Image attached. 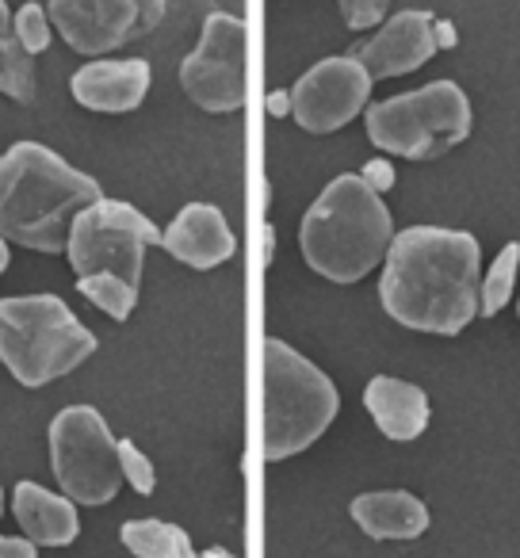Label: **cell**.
<instances>
[{
	"instance_id": "6da1fadb",
	"label": "cell",
	"mask_w": 520,
	"mask_h": 558,
	"mask_svg": "<svg viewBox=\"0 0 520 558\" xmlns=\"http://www.w3.org/2000/svg\"><path fill=\"white\" fill-rule=\"evenodd\" d=\"M482 248L474 233L410 226L395 233L383 260L379 303L413 333L456 337L479 318Z\"/></svg>"
},
{
	"instance_id": "4dcf8cb0",
	"label": "cell",
	"mask_w": 520,
	"mask_h": 558,
	"mask_svg": "<svg viewBox=\"0 0 520 558\" xmlns=\"http://www.w3.org/2000/svg\"><path fill=\"white\" fill-rule=\"evenodd\" d=\"M0 517H4V494H0Z\"/></svg>"
},
{
	"instance_id": "484cf974",
	"label": "cell",
	"mask_w": 520,
	"mask_h": 558,
	"mask_svg": "<svg viewBox=\"0 0 520 558\" xmlns=\"http://www.w3.org/2000/svg\"><path fill=\"white\" fill-rule=\"evenodd\" d=\"M9 39H12V12H9V4L0 0V73H4V54H9Z\"/></svg>"
},
{
	"instance_id": "52a82bcc",
	"label": "cell",
	"mask_w": 520,
	"mask_h": 558,
	"mask_svg": "<svg viewBox=\"0 0 520 558\" xmlns=\"http://www.w3.org/2000/svg\"><path fill=\"white\" fill-rule=\"evenodd\" d=\"M50 466L73 505H108L119 494V440L100 410L65 405L50 421Z\"/></svg>"
},
{
	"instance_id": "8992f818",
	"label": "cell",
	"mask_w": 520,
	"mask_h": 558,
	"mask_svg": "<svg viewBox=\"0 0 520 558\" xmlns=\"http://www.w3.org/2000/svg\"><path fill=\"white\" fill-rule=\"evenodd\" d=\"M367 138L387 157L433 161L471 134V100L456 81H433L418 93L379 100L364 111Z\"/></svg>"
},
{
	"instance_id": "f1b7e54d",
	"label": "cell",
	"mask_w": 520,
	"mask_h": 558,
	"mask_svg": "<svg viewBox=\"0 0 520 558\" xmlns=\"http://www.w3.org/2000/svg\"><path fill=\"white\" fill-rule=\"evenodd\" d=\"M9 264H12V253H9V241L0 238V276L9 271Z\"/></svg>"
},
{
	"instance_id": "8fae6325",
	"label": "cell",
	"mask_w": 520,
	"mask_h": 558,
	"mask_svg": "<svg viewBox=\"0 0 520 558\" xmlns=\"http://www.w3.org/2000/svg\"><path fill=\"white\" fill-rule=\"evenodd\" d=\"M372 85L375 81L352 54L322 58L288 88L291 119L311 134H334L367 111Z\"/></svg>"
},
{
	"instance_id": "d4e9b609",
	"label": "cell",
	"mask_w": 520,
	"mask_h": 558,
	"mask_svg": "<svg viewBox=\"0 0 520 558\" xmlns=\"http://www.w3.org/2000/svg\"><path fill=\"white\" fill-rule=\"evenodd\" d=\"M0 558H39V547L24 535H0Z\"/></svg>"
},
{
	"instance_id": "cb8c5ba5",
	"label": "cell",
	"mask_w": 520,
	"mask_h": 558,
	"mask_svg": "<svg viewBox=\"0 0 520 558\" xmlns=\"http://www.w3.org/2000/svg\"><path fill=\"white\" fill-rule=\"evenodd\" d=\"M360 180H364L375 195H383V192H390V187H395V169H390L387 157H372V161L360 169Z\"/></svg>"
},
{
	"instance_id": "30bf717a",
	"label": "cell",
	"mask_w": 520,
	"mask_h": 558,
	"mask_svg": "<svg viewBox=\"0 0 520 558\" xmlns=\"http://www.w3.org/2000/svg\"><path fill=\"white\" fill-rule=\"evenodd\" d=\"M47 16L65 47L100 58L154 32L165 20V0H50Z\"/></svg>"
},
{
	"instance_id": "3957f363",
	"label": "cell",
	"mask_w": 520,
	"mask_h": 558,
	"mask_svg": "<svg viewBox=\"0 0 520 558\" xmlns=\"http://www.w3.org/2000/svg\"><path fill=\"white\" fill-rule=\"evenodd\" d=\"M390 241L395 222L387 203L360 180V172L329 180L299 226L303 260L329 283H360L387 260Z\"/></svg>"
},
{
	"instance_id": "277c9868",
	"label": "cell",
	"mask_w": 520,
	"mask_h": 558,
	"mask_svg": "<svg viewBox=\"0 0 520 558\" xmlns=\"http://www.w3.org/2000/svg\"><path fill=\"white\" fill-rule=\"evenodd\" d=\"M341 410L334 379L291 344L268 337L261 344V451L280 463L322 440Z\"/></svg>"
},
{
	"instance_id": "d6986e66",
	"label": "cell",
	"mask_w": 520,
	"mask_h": 558,
	"mask_svg": "<svg viewBox=\"0 0 520 558\" xmlns=\"http://www.w3.org/2000/svg\"><path fill=\"white\" fill-rule=\"evenodd\" d=\"M77 291L96 306L104 311L111 322H126L138 306V288L126 283V279L111 276V271H96V276H77Z\"/></svg>"
},
{
	"instance_id": "83f0119b",
	"label": "cell",
	"mask_w": 520,
	"mask_h": 558,
	"mask_svg": "<svg viewBox=\"0 0 520 558\" xmlns=\"http://www.w3.org/2000/svg\"><path fill=\"white\" fill-rule=\"evenodd\" d=\"M436 47H456V27L436 20Z\"/></svg>"
},
{
	"instance_id": "9a60e30c",
	"label": "cell",
	"mask_w": 520,
	"mask_h": 558,
	"mask_svg": "<svg viewBox=\"0 0 520 558\" xmlns=\"http://www.w3.org/2000/svg\"><path fill=\"white\" fill-rule=\"evenodd\" d=\"M12 512H16V524L24 532V539H32L35 547H70L81 532L77 505L65 494L39 486V482H16V489H12Z\"/></svg>"
},
{
	"instance_id": "7c38bea8",
	"label": "cell",
	"mask_w": 520,
	"mask_h": 558,
	"mask_svg": "<svg viewBox=\"0 0 520 558\" xmlns=\"http://www.w3.org/2000/svg\"><path fill=\"white\" fill-rule=\"evenodd\" d=\"M436 20L428 12L406 9L395 12L390 20H383L379 32L356 50V62L367 70L372 81L387 77H406V73L421 70L428 58L436 54Z\"/></svg>"
},
{
	"instance_id": "603a6c76",
	"label": "cell",
	"mask_w": 520,
	"mask_h": 558,
	"mask_svg": "<svg viewBox=\"0 0 520 558\" xmlns=\"http://www.w3.org/2000/svg\"><path fill=\"white\" fill-rule=\"evenodd\" d=\"M337 9H341L344 24L352 32H372V27H379L387 20L390 0H337Z\"/></svg>"
},
{
	"instance_id": "5bb4252c",
	"label": "cell",
	"mask_w": 520,
	"mask_h": 558,
	"mask_svg": "<svg viewBox=\"0 0 520 558\" xmlns=\"http://www.w3.org/2000/svg\"><path fill=\"white\" fill-rule=\"evenodd\" d=\"M161 248L172 260L188 264L195 271H207L230 260L233 248H238V238H233L230 222H226V215L215 203H188L165 226Z\"/></svg>"
},
{
	"instance_id": "e0dca14e",
	"label": "cell",
	"mask_w": 520,
	"mask_h": 558,
	"mask_svg": "<svg viewBox=\"0 0 520 558\" xmlns=\"http://www.w3.org/2000/svg\"><path fill=\"white\" fill-rule=\"evenodd\" d=\"M352 520L372 539H418L428 532V509L410 489H372L352 497Z\"/></svg>"
},
{
	"instance_id": "9c48e42d",
	"label": "cell",
	"mask_w": 520,
	"mask_h": 558,
	"mask_svg": "<svg viewBox=\"0 0 520 558\" xmlns=\"http://www.w3.org/2000/svg\"><path fill=\"white\" fill-rule=\"evenodd\" d=\"M180 88L195 108L210 116H230L245 108L249 96V32L245 20L230 12H210L203 20L199 43L180 62Z\"/></svg>"
},
{
	"instance_id": "ba28073f",
	"label": "cell",
	"mask_w": 520,
	"mask_h": 558,
	"mask_svg": "<svg viewBox=\"0 0 520 558\" xmlns=\"http://www.w3.org/2000/svg\"><path fill=\"white\" fill-rule=\"evenodd\" d=\"M149 245H161V230H157L138 207L104 195V199L88 203V207L73 218L65 256H70L77 276L111 271V276L126 279V283L138 288L142 260H146Z\"/></svg>"
},
{
	"instance_id": "2e32d148",
	"label": "cell",
	"mask_w": 520,
	"mask_h": 558,
	"mask_svg": "<svg viewBox=\"0 0 520 558\" xmlns=\"http://www.w3.org/2000/svg\"><path fill=\"white\" fill-rule=\"evenodd\" d=\"M364 410L372 413L375 428H379L387 440L410 444L418 440L428 428V395L418 383L395 379V375H375L364 387Z\"/></svg>"
},
{
	"instance_id": "f546056e",
	"label": "cell",
	"mask_w": 520,
	"mask_h": 558,
	"mask_svg": "<svg viewBox=\"0 0 520 558\" xmlns=\"http://www.w3.org/2000/svg\"><path fill=\"white\" fill-rule=\"evenodd\" d=\"M203 558H230V555H226V550H207Z\"/></svg>"
},
{
	"instance_id": "7402d4cb",
	"label": "cell",
	"mask_w": 520,
	"mask_h": 558,
	"mask_svg": "<svg viewBox=\"0 0 520 558\" xmlns=\"http://www.w3.org/2000/svg\"><path fill=\"white\" fill-rule=\"evenodd\" d=\"M119 471H123L126 486H134L142 497H149L157 489L154 463H149V456L134 440H119Z\"/></svg>"
},
{
	"instance_id": "5b68a950",
	"label": "cell",
	"mask_w": 520,
	"mask_h": 558,
	"mask_svg": "<svg viewBox=\"0 0 520 558\" xmlns=\"http://www.w3.org/2000/svg\"><path fill=\"white\" fill-rule=\"evenodd\" d=\"M96 352V333L58 295L0 299V364L20 387H47Z\"/></svg>"
},
{
	"instance_id": "ac0fdd59",
	"label": "cell",
	"mask_w": 520,
	"mask_h": 558,
	"mask_svg": "<svg viewBox=\"0 0 520 558\" xmlns=\"http://www.w3.org/2000/svg\"><path fill=\"white\" fill-rule=\"evenodd\" d=\"M119 539L134 558H199L184 527L169 524V520H126L119 527Z\"/></svg>"
},
{
	"instance_id": "4fadbf2b",
	"label": "cell",
	"mask_w": 520,
	"mask_h": 558,
	"mask_svg": "<svg viewBox=\"0 0 520 558\" xmlns=\"http://www.w3.org/2000/svg\"><path fill=\"white\" fill-rule=\"evenodd\" d=\"M149 62L142 58H96L81 65L70 81V93L81 108L100 111V116H126L149 93Z\"/></svg>"
},
{
	"instance_id": "ffe728a7",
	"label": "cell",
	"mask_w": 520,
	"mask_h": 558,
	"mask_svg": "<svg viewBox=\"0 0 520 558\" xmlns=\"http://www.w3.org/2000/svg\"><path fill=\"white\" fill-rule=\"evenodd\" d=\"M517 268H520V241H509V245L494 256V264H489L486 276H482V291H479V314L482 318H497V314L512 303Z\"/></svg>"
},
{
	"instance_id": "44dd1931",
	"label": "cell",
	"mask_w": 520,
	"mask_h": 558,
	"mask_svg": "<svg viewBox=\"0 0 520 558\" xmlns=\"http://www.w3.org/2000/svg\"><path fill=\"white\" fill-rule=\"evenodd\" d=\"M12 32H16L20 47L35 58L50 47V32H55V27H50V16L43 4H24V9L12 16Z\"/></svg>"
},
{
	"instance_id": "4316f807",
	"label": "cell",
	"mask_w": 520,
	"mask_h": 558,
	"mask_svg": "<svg viewBox=\"0 0 520 558\" xmlns=\"http://www.w3.org/2000/svg\"><path fill=\"white\" fill-rule=\"evenodd\" d=\"M265 108L273 111V116H291V93H273L265 100Z\"/></svg>"
},
{
	"instance_id": "7a4b0ae2",
	"label": "cell",
	"mask_w": 520,
	"mask_h": 558,
	"mask_svg": "<svg viewBox=\"0 0 520 558\" xmlns=\"http://www.w3.org/2000/svg\"><path fill=\"white\" fill-rule=\"evenodd\" d=\"M104 199L88 172L73 169L43 142H16L0 154V238L35 253H65L70 226Z\"/></svg>"
},
{
	"instance_id": "1f68e13d",
	"label": "cell",
	"mask_w": 520,
	"mask_h": 558,
	"mask_svg": "<svg viewBox=\"0 0 520 558\" xmlns=\"http://www.w3.org/2000/svg\"><path fill=\"white\" fill-rule=\"evenodd\" d=\"M517 314H520V299H517Z\"/></svg>"
}]
</instances>
